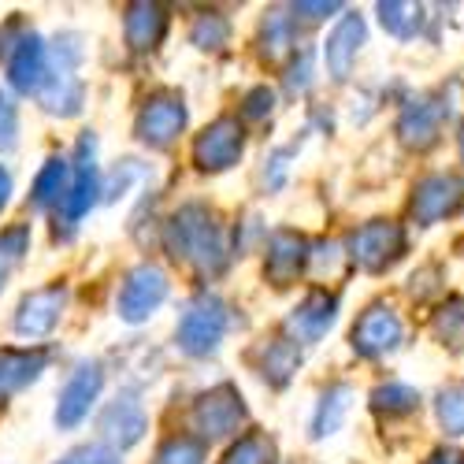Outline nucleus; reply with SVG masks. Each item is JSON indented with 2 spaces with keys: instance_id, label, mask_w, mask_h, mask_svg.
Wrapping results in <instances>:
<instances>
[{
  "instance_id": "1",
  "label": "nucleus",
  "mask_w": 464,
  "mask_h": 464,
  "mask_svg": "<svg viewBox=\"0 0 464 464\" xmlns=\"http://www.w3.org/2000/svg\"><path fill=\"white\" fill-rule=\"evenodd\" d=\"M168 253L175 260L193 264L198 272L216 276L227 264V246H223V227L216 219V212H208L205 205H186L171 216L168 223Z\"/></svg>"
},
{
  "instance_id": "2",
  "label": "nucleus",
  "mask_w": 464,
  "mask_h": 464,
  "mask_svg": "<svg viewBox=\"0 0 464 464\" xmlns=\"http://www.w3.org/2000/svg\"><path fill=\"white\" fill-rule=\"evenodd\" d=\"M401 253H405V230L394 219H372L350 235V256L361 272L379 276L391 264H398Z\"/></svg>"
},
{
  "instance_id": "3",
  "label": "nucleus",
  "mask_w": 464,
  "mask_h": 464,
  "mask_svg": "<svg viewBox=\"0 0 464 464\" xmlns=\"http://www.w3.org/2000/svg\"><path fill=\"white\" fill-rule=\"evenodd\" d=\"M223 331H227L223 304L216 297H198L179 320V345L189 357H208L219 350Z\"/></svg>"
},
{
  "instance_id": "4",
  "label": "nucleus",
  "mask_w": 464,
  "mask_h": 464,
  "mask_svg": "<svg viewBox=\"0 0 464 464\" xmlns=\"http://www.w3.org/2000/svg\"><path fill=\"white\" fill-rule=\"evenodd\" d=\"M246 423V401L230 382L212 386L208 394L193 401V428L205 439H227Z\"/></svg>"
},
{
  "instance_id": "5",
  "label": "nucleus",
  "mask_w": 464,
  "mask_h": 464,
  "mask_svg": "<svg viewBox=\"0 0 464 464\" xmlns=\"http://www.w3.org/2000/svg\"><path fill=\"white\" fill-rule=\"evenodd\" d=\"M246 149V130L235 115H219L216 123H208L198 141H193V160L201 171H227L235 168Z\"/></svg>"
},
{
  "instance_id": "6",
  "label": "nucleus",
  "mask_w": 464,
  "mask_h": 464,
  "mask_svg": "<svg viewBox=\"0 0 464 464\" xmlns=\"http://www.w3.org/2000/svg\"><path fill=\"white\" fill-rule=\"evenodd\" d=\"M168 297V276L160 267L152 264H141L123 279V290H120V316L127 324H145L157 308L164 304Z\"/></svg>"
},
{
  "instance_id": "7",
  "label": "nucleus",
  "mask_w": 464,
  "mask_h": 464,
  "mask_svg": "<svg viewBox=\"0 0 464 464\" xmlns=\"http://www.w3.org/2000/svg\"><path fill=\"white\" fill-rule=\"evenodd\" d=\"M134 130L152 149L171 145L186 130V104H182V97L179 93H157V97H149L141 104V111H138Z\"/></svg>"
},
{
  "instance_id": "8",
  "label": "nucleus",
  "mask_w": 464,
  "mask_h": 464,
  "mask_svg": "<svg viewBox=\"0 0 464 464\" xmlns=\"http://www.w3.org/2000/svg\"><path fill=\"white\" fill-rule=\"evenodd\" d=\"M460 205H464V182L457 175H428L416 182L409 212L420 227H431V223L453 216Z\"/></svg>"
},
{
  "instance_id": "9",
  "label": "nucleus",
  "mask_w": 464,
  "mask_h": 464,
  "mask_svg": "<svg viewBox=\"0 0 464 464\" xmlns=\"http://www.w3.org/2000/svg\"><path fill=\"white\" fill-rule=\"evenodd\" d=\"M401 342V320L391 304H372L353 327V350L361 357H382L398 350Z\"/></svg>"
},
{
  "instance_id": "10",
  "label": "nucleus",
  "mask_w": 464,
  "mask_h": 464,
  "mask_svg": "<svg viewBox=\"0 0 464 464\" xmlns=\"http://www.w3.org/2000/svg\"><path fill=\"white\" fill-rule=\"evenodd\" d=\"M101 386H104L101 364H82L67 379V386L60 391V405H56V423L60 428H74V423H82L90 416L93 401L101 398Z\"/></svg>"
},
{
  "instance_id": "11",
  "label": "nucleus",
  "mask_w": 464,
  "mask_h": 464,
  "mask_svg": "<svg viewBox=\"0 0 464 464\" xmlns=\"http://www.w3.org/2000/svg\"><path fill=\"white\" fill-rule=\"evenodd\" d=\"M63 301H67V286L63 283H53V286H42L19 301V313H15V331L26 334V338H42L56 327L60 313H63Z\"/></svg>"
},
{
  "instance_id": "12",
  "label": "nucleus",
  "mask_w": 464,
  "mask_h": 464,
  "mask_svg": "<svg viewBox=\"0 0 464 464\" xmlns=\"http://www.w3.org/2000/svg\"><path fill=\"white\" fill-rule=\"evenodd\" d=\"M446 115H450V104L435 101V97H423V101H412L405 111H401V120H398V138L401 145L409 149H431L439 141V130L446 123Z\"/></svg>"
},
{
  "instance_id": "13",
  "label": "nucleus",
  "mask_w": 464,
  "mask_h": 464,
  "mask_svg": "<svg viewBox=\"0 0 464 464\" xmlns=\"http://www.w3.org/2000/svg\"><path fill=\"white\" fill-rule=\"evenodd\" d=\"M97 193H101V189H97V164H93V138H82V141H79V164H74L67 198L60 201L63 219H67V223H79V219L93 208Z\"/></svg>"
},
{
  "instance_id": "14",
  "label": "nucleus",
  "mask_w": 464,
  "mask_h": 464,
  "mask_svg": "<svg viewBox=\"0 0 464 464\" xmlns=\"http://www.w3.org/2000/svg\"><path fill=\"white\" fill-rule=\"evenodd\" d=\"M304 260H308V242L297 235V230H276L272 242H267L264 276H267V283H276V286H290L301 276Z\"/></svg>"
},
{
  "instance_id": "15",
  "label": "nucleus",
  "mask_w": 464,
  "mask_h": 464,
  "mask_svg": "<svg viewBox=\"0 0 464 464\" xmlns=\"http://www.w3.org/2000/svg\"><path fill=\"white\" fill-rule=\"evenodd\" d=\"M361 45H364V19L361 15H342V23L331 30L327 45H324V60H327V71H331L334 82L350 79Z\"/></svg>"
},
{
  "instance_id": "16",
  "label": "nucleus",
  "mask_w": 464,
  "mask_h": 464,
  "mask_svg": "<svg viewBox=\"0 0 464 464\" xmlns=\"http://www.w3.org/2000/svg\"><path fill=\"white\" fill-rule=\"evenodd\" d=\"M123 34L134 53H152L168 34V12L160 5H152V0H134L123 15Z\"/></svg>"
},
{
  "instance_id": "17",
  "label": "nucleus",
  "mask_w": 464,
  "mask_h": 464,
  "mask_svg": "<svg viewBox=\"0 0 464 464\" xmlns=\"http://www.w3.org/2000/svg\"><path fill=\"white\" fill-rule=\"evenodd\" d=\"M101 435L104 442H111L115 450H130L141 442L145 435V412L134 398H115L104 412H101Z\"/></svg>"
},
{
  "instance_id": "18",
  "label": "nucleus",
  "mask_w": 464,
  "mask_h": 464,
  "mask_svg": "<svg viewBox=\"0 0 464 464\" xmlns=\"http://www.w3.org/2000/svg\"><path fill=\"white\" fill-rule=\"evenodd\" d=\"M8 79L19 93H42L49 82V63H45V42L42 37H23L19 49L12 53L8 63Z\"/></svg>"
},
{
  "instance_id": "19",
  "label": "nucleus",
  "mask_w": 464,
  "mask_h": 464,
  "mask_svg": "<svg viewBox=\"0 0 464 464\" xmlns=\"http://www.w3.org/2000/svg\"><path fill=\"white\" fill-rule=\"evenodd\" d=\"M334 316H338L334 294L313 290V294H308V297L294 308V313H290V331L297 334V342H320V338L331 331Z\"/></svg>"
},
{
  "instance_id": "20",
  "label": "nucleus",
  "mask_w": 464,
  "mask_h": 464,
  "mask_svg": "<svg viewBox=\"0 0 464 464\" xmlns=\"http://www.w3.org/2000/svg\"><path fill=\"white\" fill-rule=\"evenodd\" d=\"M45 350H0V401L45 372Z\"/></svg>"
},
{
  "instance_id": "21",
  "label": "nucleus",
  "mask_w": 464,
  "mask_h": 464,
  "mask_svg": "<svg viewBox=\"0 0 464 464\" xmlns=\"http://www.w3.org/2000/svg\"><path fill=\"white\" fill-rule=\"evenodd\" d=\"M350 401H353V391L345 382H334L327 386V394L320 398V409H316V420H313V435L316 439H327L342 428L345 412H350Z\"/></svg>"
},
{
  "instance_id": "22",
  "label": "nucleus",
  "mask_w": 464,
  "mask_h": 464,
  "mask_svg": "<svg viewBox=\"0 0 464 464\" xmlns=\"http://www.w3.org/2000/svg\"><path fill=\"white\" fill-rule=\"evenodd\" d=\"M67 186H71L67 160L53 157V160H49L42 171H37L34 189H30V201H34L37 208H49V205H56V201H63V198H67Z\"/></svg>"
},
{
  "instance_id": "23",
  "label": "nucleus",
  "mask_w": 464,
  "mask_h": 464,
  "mask_svg": "<svg viewBox=\"0 0 464 464\" xmlns=\"http://www.w3.org/2000/svg\"><path fill=\"white\" fill-rule=\"evenodd\" d=\"M297 364H301V350H297V342L279 338V342H272V345L264 350V364H260V372H264V379L272 382V386H286V382H290V375L297 372Z\"/></svg>"
},
{
  "instance_id": "24",
  "label": "nucleus",
  "mask_w": 464,
  "mask_h": 464,
  "mask_svg": "<svg viewBox=\"0 0 464 464\" xmlns=\"http://www.w3.org/2000/svg\"><path fill=\"white\" fill-rule=\"evenodd\" d=\"M431 331L450 350H464V297H446L431 313Z\"/></svg>"
},
{
  "instance_id": "25",
  "label": "nucleus",
  "mask_w": 464,
  "mask_h": 464,
  "mask_svg": "<svg viewBox=\"0 0 464 464\" xmlns=\"http://www.w3.org/2000/svg\"><path fill=\"white\" fill-rule=\"evenodd\" d=\"M416 405H420V394L405 382H386V386H375L372 391V409L386 412V416H405Z\"/></svg>"
},
{
  "instance_id": "26",
  "label": "nucleus",
  "mask_w": 464,
  "mask_h": 464,
  "mask_svg": "<svg viewBox=\"0 0 464 464\" xmlns=\"http://www.w3.org/2000/svg\"><path fill=\"white\" fill-rule=\"evenodd\" d=\"M276 460V442L267 435H242L235 446L223 453L219 464H272Z\"/></svg>"
},
{
  "instance_id": "27",
  "label": "nucleus",
  "mask_w": 464,
  "mask_h": 464,
  "mask_svg": "<svg viewBox=\"0 0 464 464\" xmlns=\"http://www.w3.org/2000/svg\"><path fill=\"white\" fill-rule=\"evenodd\" d=\"M379 19L394 37H412L423 23V8L420 5H401V0H391V5H379Z\"/></svg>"
},
{
  "instance_id": "28",
  "label": "nucleus",
  "mask_w": 464,
  "mask_h": 464,
  "mask_svg": "<svg viewBox=\"0 0 464 464\" xmlns=\"http://www.w3.org/2000/svg\"><path fill=\"white\" fill-rule=\"evenodd\" d=\"M227 37H230V23H227L219 12H205V15H198V23H193V30H189V42L198 45V49H205V53L223 49V45H227Z\"/></svg>"
},
{
  "instance_id": "29",
  "label": "nucleus",
  "mask_w": 464,
  "mask_h": 464,
  "mask_svg": "<svg viewBox=\"0 0 464 464\" xmlns=\"http://www.w3.org/2000/svg\"><path fill=\"white\" fill-rule=\"evenodd\" d=\"M290 45H294L290 19L279 15V12H272V15L264 19V34H260V49H264V56L276 63V60H283V56L290 53Z\"/></svg>"
},
{
  "instance_id": "30",
  "label": "nucleus",
  "mask_w": 464,
  "mask_h": 464,
  "mask_svg": "<svg viewBox=\"0 0 464 464\" xmlns=\"http://www.w3.org/2000/svg\"><path fill=\"white\" fill-rule=\"evenodd\" d=\"M201 460H205V442L189 439V435H179V439H168L157 450V460L152 464H201Z\"/></svg>"
},
{
  "instance_id": "31",
  "label": "nucleus",
  "mask_w": 464,
  "mask_h": 464,
  "mask_svg": "<svg viewBox=\"0 0 464 464\" xmlns=\"http://www.w3.org/2000/svg\"><path fill=\"white\" fill-rule=\"evenodd\" d=\"M439 423L446 435H464V382H453L439 394Z\"/></svg>"
},
{
  "instance_id": "32",
  "label": "nucleus",
  "mask_w": 464,
  "mask_h": 464,
  "mask_svg": "<svg viewBox=\"0 0 464 464\" xmlns=\"http://www.w3.org/2000/svg\"><path fill=\"white\" fill-rule=\"evenodd\" d=\"M15 138H19V108L5 90H0V152L15 149Z\"/></svg>"
},
{
  "instance_id": "33",
  "label": "nucleus",
  "mask_w": 464,
  "mask_h": 464,
  "mask_svg": "<svg viewBox=\"0 0 464 464\" xmlns=\"http://www.w3.org/2000/svg\"><path fill=\"white\" fill-rule=\"evenodd\" d=\"M272 108H276V93L267 86H256V90H249L242 97V115L246 120H264V115H272Z\"/></svg>"
},
{
  "instance_id": "34",
  "label": "nucleus",
  "mask_w": 464,
  "mask_h": 464,
  "mask_svg": "<svg viewBox=\"0 0 464 464\" xmlns=\"http://www.w3.org/2000/svg\"><path fill=\"white\" fill-rule=\"evenodd\" d=\"M26 246H30V227H8L5 235H0V253L5 256H23L26 253Z\"/></svg>"
},
{
  "instance_id": "35",
  "label": "nucleus",
  "mask_w": 464,
  "mask_h": 464,
  "mask_svg": "<svg viewBox=\"0 0 464 464\" xmlns=\"http://www.w3.org/2000/svg\"><path fill=\"white\" fill-rule=\"evenodd\" d=\"M60 464H120V460H115V453H108L101 446H82V450L67 453Z\"/></svg>"
},
{
  "instance_id": "36",
  "label": "nucleus",
  "mask_w": 464,
  "mask_h": 464,
  "mask_svg": "<svg viewBox=\"0 0 464 464\" xmlns=\"http://www.w3.org/2000/svg\"><path fill=\"white\" fill-rule=\"evenodd\" d=\"M308 82H313V63H308V53H301V67L294 63V71H290L286 86H290V90H304Z\"/></svg>"
},
{
  "instance_id": "37",
  "label": "nucleus",
  "mask_w": 464,
  "mask_h": 464,
  "mask_svg": "<svg viewBox=\"0 0 464 464\" xmlns=\"http://www.w3.org/2000/svg\"><path fill=\"white\" fill-rule=\"evenodd\" d=\"M342 5H304V0H301V5H294V12L297 15H304V19H327L331 12H338Z\"/></svg>"
},
{
  "instance_id": "38",
  "label": "nucleus",
  "mask_w": 464,
  "mask_h": 464,
  "mask_svg": "<svg viewBox=\"0 0 464 464\" xmlns=\"http://www.w3.org/2000/svg\"><path fill=\"white\" fill-rule=\"evenodd\" d=\"M423 464H464V453H457V450H435Z\"/></svg>"
},
{
  "instance_id": "39",
  "label": "nucleus",
  "mask_w": 464,
  "mask_h": 464,
  "mask_svg": "<svg viewBox=\"0 0 464 464\" xmlns=\"http://www.w3.org/2000/svg\"><path fill=\"white\" fill-rule=\"evenodd\" d=\"M8 193H12V175H8L5 168H0V208L8 205Z\"/></svg>"
},
{
  "instance_id": "40",
  "label": "nucleus",
  "mask_w": 464,
  "mask_h": 464,
  "mask_svg": "<svg viewBox=\"0 0 464 464\" xmlns=\"http://www.w3.org/2000/svg\"><path fill=\"white\" fill-rule=\"evenodd\" d=\"M460 157H464V130H460Z\"/></svg>"
}]
</instances>
